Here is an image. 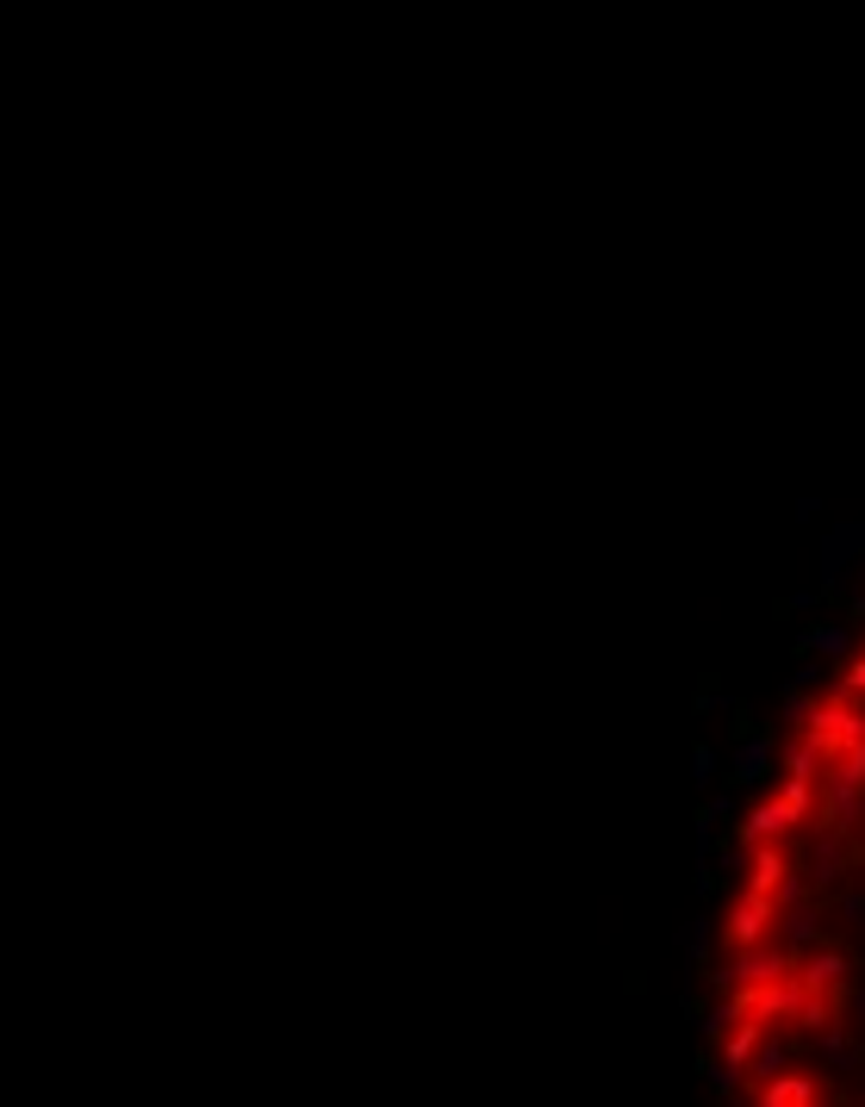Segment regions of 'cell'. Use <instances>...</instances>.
I'll use <instances>...</instances> for the list:
<instances>
[{
  "label": "cell",
  "instance_id": "obj_4",
  "mask_svg": "<svg viewBox=\"0 0 865 1107\" xmlns=\"http://www.w3.org/2000/svg\"><path fill=\"white\" fill-rule=\"evenodd\" d=\"M753 1039H760V1027H753V1020H748V1027H741V1032H735V1039H729V1058H735V1064H741V1058H748V1051H753Z\"/></svg>",
  "mask_w": 865,
  "mask_h": 1107
},
{
  "label": "cell",
  "instance_id": "obj_1",
  "mask_svg": "<svg viewBox=\"0 0 865 1107\" xmlns=\"http://www.w3.org/2000/svg\"><path fill=\"white\" fill-rule=\"evenodd\" d=\"M785 1002H790V995L778 990V983H753V990L735 995V1014H741V1020H766V1014H778Z\"/></svg>",
  "mask_w": 865,
  "mask_h": 1107
},
{
  "label": "cell",
  "instance_id": "obj_3",
  "mask_svg": "<svg viewBox=\"0 0 865 1107\" xmlns=\"http://www.w3.org/2000/svg\"><path fill=\"white\" fill-rule=\"evenodd\" d=\"M809 1095H816V1088H809L804 1076H785V1083L766 1088V1107H809Z\"/></svg>",
  "mask_w": 865,
  "mask_h": 1107
},
{
  "label": "cell",
  "instance_id": "obj_2",
  "mask_svg": "<svg viewBox=\"0 0 865 1107\" xmlns=\"http://www.w3.org/2000/svg\"><path fill=\"white\" fill-rule=\"evenodd\" d=\"M766 915H772V897H760V890H753V897L741 902V915H735L729 939H735V946H748V939H760V927H766Z\"/></svg>",
  "mask_w": 865,
  "mask_h": 1107
}]
</instances>
